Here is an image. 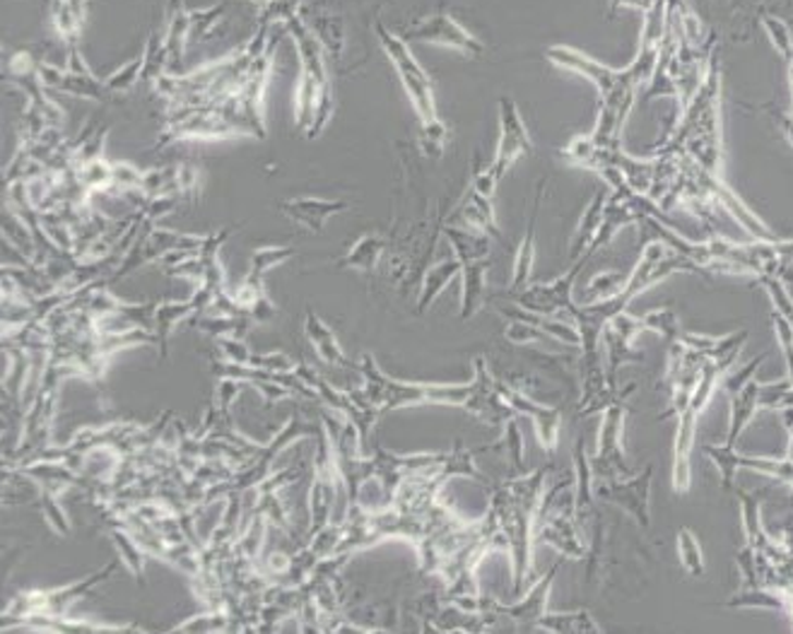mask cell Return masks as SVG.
I'll return each mask as SVG.
<instances>
[{"label":"cell","mask_w":793,"mask_h":634,"mask_svg":"<svg viewBox=\"0 0 793 634\" xmlns=\"http://www.w3.org/2000/svg\"><path fill=\"white\" fill-rule=\"evenodd\" d=\"M504 338H507L509 343H514V345H526V343H538V341H542V338H548V336L542 333L540 328H536L534 324L521 321V319H512V324L507 326Z\"/></svg>","instance_id":"obj_46"},{"label":"cell","mask_w":793,"mask_h":634,"mask_svg":"<svg viewBox=\"0 0 793 634\" xmlns=\"http://www.w3.org/2000/svg\"><path fill=\"white\" fill-rule=\"evenodd\" d=\"M420 150L423 155L432 157V160H439L441 155L447 150V126L441 121L429 123V126H423L420 131Z\"/></svg>","instance_id":"obj_44"},{"label":"cell","mask_w":793,"mask_h":634,"mask_svg":"<svg viewBox=\"0 0 793 634\" xmlns=\"http://www.w3.org/2000/svg\"><path fill=\"white\" fill-rule=\"evenodd\" d=\"M387 252H389V236L381 232H367L350 246V252L345 256H340L335 260V268L359 270V273L365 276H374Z\"/></svg>","instance_id":"obj_25"},{"label":"cell","mask_w":793,"mask_h":634,"mask_svg":"<svg viewBox=\"0 0 793 634\" xmlns=\"http://www.w3.org/2000/svg\"><path fill=\"white\" fill-rule=\"evenodd\" d=\"M121 560H111L105 568L93 572L89 576L81 582L65 584L59 588H44V592H25L20 594L17 598L10 601V606L5 608L3 615V627L13 625V622L27 620V618H61L71 613V608L85 598L95 586H99L101 582H107L109 576L117 572Z\"/></svg>","instance_id":"obj_6"},{"label":"cell","mask_w":793,"mask_h":634,"mask_svg":"<svg viewBox=\"0 0 793 634\" xmlns=\"http://www.w3.org/2000/svg\"><path fill=\"white\" fill-rule=\"evenodd\" d=\"M191 37V10L184 0H167L164 10V41L169 51V71H179L184 63Z\"/></svg>","instance_id":"obj_24"},{"label":"cell","mask_w":793,"mask_h":634,"mask_svg":"<svg viewBox=\"0 0 793 634\" xmlns=\"http://www.w3.org/2000/svg\"><path fill=\"white\" fill-rule=\"evenodd\" d=\"M651 485H654V466L647 463L639 473H632L627 478L615 480H596V500L613 504L622 509L627 516L634 519L639 528H651Z\"/></svg>","instance_id":"obj_10"},{"label":"cell","mask_w":793,"mask_h":634,"mask_svg":"<svg viewBox=\"0 0 793 634\" xmlns=\"http://www.w3.org/2000/svg\"><path fill=\"white\" fill-rule=\"evenodd\" d=\"M285 32L292 37L294 49H297V56H300V81H297V87H294L292 114H294V123H297V129L302 133H307L314 121L316 101H319V97L326 93V89H333V85H331V75H328V65H326L328 61H326L321 44L316 41L309 27L304 25V20L300 15L290 20L285 25Z\"/></svg>","instance_id":"obj_4"},{"label":"cell","mask_w":793,"mask_h":634,"mask_svg":"<svg viewBox=\"0 0 793 634\" xmlns=\"http://www.w3.org/2000/svg\"><path fill=\"white\" fill-rule=\"evenodd\" d=\"M552 634H598L603 627L588 610H570V613H546L540 618L538 627Z\"/></svg>","instance_id":"obj_31"},{"label":"cell","mask_w":793,"mask_h":634,"mask_svg":"<svg viewBox=\"0 0 793 634\" xmlns=\"http://www.w3.org/2000/svg\"><path fill=\"white\" fill-rule=\"evenodd\" d=\"M627 278L620 276L618 270H608V273H600L596 278H591V282L586 285V294H584V302L582 304H594V302H603V300H610L615 297V294L625 288Z\"/></svg>","instance_id":"obj_42"},{"label":"cell","mask_w":793,"mask_h":634,"mask_svg":"<svg viewBox=\"0 0 793 634\" xmlns=\"http://www.w3.org/2000/svg\"><path fill=\"white\" fill-rule=\"evenodd\" d=\"M500 393L502 399L507 401V405L512 407L516 415H526L530 423L536 427V437L540 441L542 451L548 456H554L560 444V427H562V411L554 405H542L538 401L530 399L528 393H524L521 389L512 387V383L500 381Z\"/></svg>","instance_id":"obj_15"},{"label":"cell","mask_w":793,"mask_h":634,"mask_svg":"<svg viewBox=\"0 0 793 634\" xmlns=\"http://www.w3.org/2000/svg\"><path fill=\"white\" fill-rule=\"evenodd\" d=\"M357 371L362 377V393L377 411L391 413L399 407L413 405H453L463 407L471 399L473 383H423V381H403L387 375L379 367L377 357L365 353L357 362Z\"/></svg>","instance_id":"obj_2"},{"label":"cell","mask_w":793,"mask_h":634,"mask_svg":"<svg viewBox=\"0 0 793 634\" xmlns=\"http://www.w3.org/2000/svg\"><path fill=\"white\" fill-rule=\"evenodd\" d=\"M729 432H727V447H739V441L747 425L753 423V417L760 411V381L747 379L739 391L729 393Z\"/></svg>","instance_id":"obj_22"},{"label":"cell","mask_w":793,"mask_h":634,"mask_svg":"<svg viewBox=\"0 0 793 634\" xmlns=\"http://www.w3.org/2000/svg\"><path fill=\"white\" fill-rule=\"evenodd\" d=\"M500 432H502L500 441L504 444L509 459H512V466L521 473L526 466V451H524V435H521V429L516 425V417H512Z\"/></svg>","instance_id":"obj_43"},{"label":"cell","mask_w":793,"mask_h":634,"mask_svg":"<svg viewBox=\"0 0 793 634\" xmlns=\"http://www.w3.org/2000/svg\"><path fill=\"white\" fill-rule=\"evenodd\" d=\"M490 502H487L485 514L492 519V524L500 531L509 560H512V586L514 596L518 598L524 592V584L528 582L530 572H534V524L536 514L528 512V509L521 504L516 497L509 492V488L502 483L490 485Z\"/></svg>","instance_id":"obj_3"},{"label":"cell","mask_w":793,"mask_h":634,"mask_svg":"<svg viewBox=\"0 0 793 634\" xmlns=\"http://www.w3.org/2000/svg\"><path fill=\"white\" fill-rule=\"evenodd\" d=\"M297 256V248L294 246H258L252 252V268H248V278L266 282V276L270 270L278 268L280 264Z\"/></svg>","instance_id":"obj_36"},{"label":"cell","mask_w":793,"mask_h":634,"mask_svg":"<svg viewBox=\"0 0 793 634\" xmlns=\"http://www.w3.org/2000/svg\"><path fill=\"white\" fill-rule=\"evenodd\" d=\"M772 114H777L779 126H781V131H784L786 141L793 147V111H772Z\"/></svg>","instance_id":"obj_47"},{"label":"cell","mask_w":793,"mask_h":634,"mask_svg":"<svg viewBox=\"0 0 793 634\" xmlns=\"http://www.w3.org/2000/svg\"><path fill=\"white\" fill-rule=\"evenodd\" d=\"M230 5L227 3H215L208 8H196L191 10V37L188 44H203L206 39H210L218 27L224 25V15Z\"/></svg>","instance_id":"obj_34"},{"label":"cell","mask_w":793,"mask_h":634,"mask_svg":"<svg viewBox=\"0 0 793 634\" xmlns=\"http://www.w3.org/2000/svg\"><path fill=\"white\" fill-rule=\"evenodd\" d=\"M644 331L642 316H632L630 312L615 316L613 321L606 326L603 343L608 353V367L606 377L610 383H618V369L627 362H642L644 355L632 348V341Z\"/></svg>","instance_id":"obj_17"},{"label":"cell","mask_w":793,"mask_h":634,"mask_svg":"<svg viewBox=\"0 0 793 634\" xmlns=\"http://www.w3.org/2000/svg\"><path fill=\"white\" fill-rule=\"evenodd\" d=\"M471 383H473V391H471L468 403L463 405V411H468L485 425L497 427V429H502L509 420H512V417H516V413L502 399L500 379H495V375L490 371V367H487L483 355L473 359Z\"/></svg>","instance_id":"obj_12"},{"label":"cell","mask_w":793,"mask_h":634,"mask_svg":"<svg viewBox=\"0 0 793 634\" xmlns=\"http://www.w3.org/2000/svg\"><path fill=\"white\" fill-rule=\"evenodd\" d=\"M300 17L304 20V25L309 27V32L316 37V41L321 44V49L326 53V59H331L333 63H340L343 61V53H345V25L343 20H340L333 10L328 8H321V5H314V8H304L302 5V13Z\"/></svg>","instance_id":"obj_20"},{"label":"cell","mask_w":793,"mask_h":634,"mask_svg":"<svg viewBox=\"0 0 793 634\" xmlns=\"http://www.w3.org/2000/svg\"><path fill=\"white\" fill-rule=\"evenodd\" d=\"M141 75H143V56H138V59H131L129 63H123L119 71H113L111 75L105 77V83L111 89L113 97H123V95L133 93L135 85L143 81Z\"/></svg>","instance_id":"obj_40"},{"label":"cell","mask_w":793,"mask_h":634,"mask_svg":"<svg viewBox=\"0 0 793 634\" xmlns=\"http://www.w3.org/2000/svg\"><path fill=\"white\" fill-rule=\"evenodd\" d=\"M109 538L113 542V548H117L119 552V560L123 568H126L135 580H138L141 584H145V572H147V552L141 540L135 538L131 531L126 526L121 524H109Z\"/></svg>","instance_id":"obj_28"},{"label":"cell","mask_w":793,"mask_h":634,"mask_svg":"<svg viewBox=\"0 0 793 634\" xmlns=\"http://www.w3.org/2000/svg\"><path fill=\"white\" fill-rule=\"evenodd\" d=\"M252 3H256L258 8H264L266 3H270V0H252Z\"/></svg>","instance_id":"obj_51"},{"label":"cell","mask_w":793,"mask_h":634,"mask_svg":"<svg viewBox=\"0 0 793 634\" xmlns=\"http://www.w3.org/2000/svg\"><path fill=\"white\" fill-rule=\"evenodd\" d=\"M236 630L232 610L224 608H206V613L198 618H188L174 627V632H227Z\"/></svg>","instance_id":"obj_37"},{"label":"cell","mask_w":793,"mask_h":634,"mask_svg":"<svg viewBox=\"0 0 793 634\" xmlns=\"http://www.w3.org/2000/svg\"><path fill=\"white\" fill-rule=\"evenodd\" d=\"M399 37L403 41L439 44V47L456 49L461 53L473 56V59H480V56L485 53L483 41L475 39L473 34L466 27H461L449 13H435L425 20H417L411 27L403 29Z\"/></svg>","instance_id":"obj_14"},{"label":"cell","mask_w":793,"mask_h":634,"mask_svg":"<svg viewBox=\"0 0 793 634\" xmlns=\"http://www.w3.org/2000/svg\"><path fill=\"white\" fill-rule=\"evenodd\" d=\"M304 336H307V341L316 350V355H319L328 367L343 371L353 367V362L345 355V350L340 348L333 328L328 326L314 309H307V314H304Z\"/></svg>","instance_id":"obj_23"},{"label":"cell","mask_w":793,"mask_h":634,"mask_svg":"<svg viewBox=\"0 0 793 634\" xmlns=\"http://www.w3.org/2000/svg\"><path fill=\"white\" fill-rule=\"evenodd\" d=\"M546 184H548V179L538 181L534 210H530L526 234H524V240H521V246H518L516 258H514V273H512V282H509L507 294L521 292V290L530 285V273H534V264H536V228H538V215H540V206H542V196H546Z\"/></svg>","instance_id":"obj_21"},{"label":"cell","mask_w":793,"mask_h":634,"mask_svg":"<svg viewBox=\"0 0 793 634\" xmlns=\"http://www.w3.org/2000/svg\"><path fill=\"white\" fill-rule=\"evenodd\" d=\"M280 215H285L290 222L297 224L304 232L314 236H321L326 222L335 218V215L350 210L347 200L340 198H319V196H294L280 200L278 206Z\"/></svg>","instance_id":"obj_18"},{"label":"cell","mask_w":793,"mask_h":634,"mask_svg":"<svg viewBox=\"0 0 793 634\" xmlns=\"http://www.w3.org/2000/svg\"><path fill=\"white\" fill-rule=\"evenodd\" d=\"M441 234L447 236L453 256H456L461 264H468V260H478V258H490V236L473 232L466 228H459V224H447L441 228Z\"/></svg>","instance_id":"obj_30"},{"label":"cell","mask_w":793,"mask_h":634,"mask_svg":"<svg viewBox=\"0 0 793 634\" xmlns=\"http://www.w3.org/2000/svg\"><path fill=\"white\" fill-rule=\"evenodd\" d=\"M447 224H459V228H466L473 232H480L487 236H495V240H502L500 228H497V215L492 198L478 194L473 186L466 188V194L459 200V206L449 212L444 218Z\"/></svg>","instance_id":"obj_19"},{"label":"cell","mask_w":793,"mask_h":634,"mask_svg":"<svg viewBox=\"0 0 793 634\" xmlns=\"http://www.w3.org/2000/svg\"><path fill=\"white\" fill-rule=\"evenodd\" d=\"M278 39H280V34L276 37V41L270 44V49L260 56V59H256L252 68H248L240 95L230 97L218 107L220 114L230 121L236 131H240L242 135H252V138H258V141H266V135H268L266 89H268V81H270V71H273Z\"/></svg>","instance_id":"obj_5"},{"label":"cell","mask_w":793,"mask_h":634,"mask_svg":"<svg viewBox=\"0 0 793 634\" xmlns=\"http://www.w3.org/2000/svg\"><path fill=\"white\" fill-rule=\"evenodd\" d=\"M68 3H71L75 10H77V13H81V15H85V10H87V5H85V0H68Z\"/></svg>","instance_id":"obj_49"},{"label":"cell","mask_w":793,"mask_h":634,"mask_svg":"<svg viewBox=\"0 0 793 634\" xmlns=\"http://www.w3.org/2000/svg\"><path fill=\"white\" fill-rule=\"evenodd\" d=\"M200 181L203 174L196 164H176V186H179V196L194 200L196 194L200 191Z\"/></svg>","instance_id":"obj_45"},{"label":"cell","mask_w":793,"mask_h":634,"mask_svg":"<svg viewBox=\"0 0 793 634\" xmlns=\"http://www.w3.org/2000/svg\"><path fill=\"white\" fill-rule=\"evenodd\" d=\"M588 260L591 258L582 256L580 260H574V264L566 268L560 278H554L550 282H538V285H528L521 292L507 294V297L512 300L514 307H518V309L570 321V314L576 307V302H574L576 280H580V273Z\"/></svg>","instance_id":"obj_8"},{"label":"cell","mask_w":793,"mask_h":634,"mask_svg":"<svg viewBox=\"0 0 793 634\" xmlns=\"http://www.w3.org/2000/svg\"><path fill=\"white\" fill-rule=\"evenodd\" d=\"M675 552L680 568H683L690 576H705L707 572L705 552H701L699 538L687 526H683L675 534Z\"/></svg>","instance_id":"obj_35"},{"label":"cell","mask_w":793,"mask_h":634,"mask_svg":"<svg viewBox=\"0 0 793 634\" xmlns=\"http://www.w3.org/2000/svg\"><path fill=\"white\" fill-rule=\"evenodd\" d=\"M786 56L791 59V93H793V49H791Z\"/></svg>","instance_id":"obj_50"},{"label":"cell","mask_w":793,"mask_h":634,"mask_svg":"<svg viewBox=\"0 0 793 634\" xmlns=\"http://www.w3.org/2000/svg\"><path fill=\"white\" fill-rule=\"evenodd\" d=\"M630 407L625 403H613L600 413V429L596 439V454L591 456V468L596 480L627 478L634 471L625 454V423Z\"/></svg>","instance_id":"obj_9"},{"label":"cell","mask_w":793,"mask_h":634,"mask_svg":"<svg viewBox=\"0 0 793 634\" xmlns=\"http://www.w3.org/2000/svg\"><path fill=\"white\" fill-rule=\"evenodd\" d=\"M606 206H608V196L606 194H598L594 196V200L588 203L586 212L582 215V222L580 228H576L574 236H572V244H570V258L572 264L574 260H580L582 256H586L588 248H591L596 234L600 230V224H603V212H606Z\"/></svg>","instance_id":"obj_29"},{"label":"cell","mask_w":793,"mask_h":634,"mask_svg":"<svg viewBox=\"0 0 793 634\" xmlns=\"http://www.w3.org/2000/svg\"><path fill=\"white\" fill-rule=\"evenodd\" d=\"M51 15V25L56 29V34L65 41V47H77L81 44V34H83V20L85 15L77 13V10L68 3V0H51L49 8Z\"/></svg>","instance_id":"obj_32"},{"label":"cell","mask_w":793,"mask_h":634,"mask_svg":"<svg viewBox=\"0 0 793 634\" xmlns=\"http://www.w3.org/2000/svg\"><path fill=\"white\" fill-rule=\"evenodd\" d=\"M558 572H560V562L554 564V568L542 576V580H538L534 586H530L526 596H518L512 603H502L492 596H483V610L497 622L509 620L514 625V630H518V632L536 630L540 618L548 613L552 582H554V576H558Z\"/></svg>","instance_id":"obj_11"},{"label":"cell","mask_w":793,"mask_h":634,"mask_svg":"<svg viewBox=\"0 0 793 634\" xmlns=\"http://www.w3.org/2000/svg\"><path fill=\"white\" fill-rule=\"evenodd\" d=\"M300 13H302V0H270V3L258 10L256 25L264 27L288 25V22L297 17Z\"/></svg>","instance_id":"obj_41"},{"label":"cell","mask_w":793,"mask_h":634,"mask_svg":"<svg viewBox=\"0 0 793 634\" xmlns=\"http://www.w3.org/2000/svg\"><path fill=\"white\" fill-rule=\"evenodd\" d=\"M169 71V51L164 41V32L152 29L150 37L145 41L143 51V83L155 85L160 77H164Z\"/></svg>","instance_id":"obj_33"},{"label":"cell","mask_w":793,"mask_h":634,"mask_svg":"<svg viewBox=\"0 0 793 634\" xmlns=\"http://www.w3.org/2000/svg\"><path fill=\"white\" fill-rule=\"evenodd\" d=\"M673 273H697V268L680 256L675 248L668 246L663 240L649 242L642 248L637 266L627 276L625 288L615 297L594 302V304H576L570 314V321L576 326L582 338V399H580V417L600 415L608 405L625 403L630 393L637 391V383L620 389L618 383H610L606 377V367L600 365V341H603L606 326L615 316L625 314L630 304L639 297L644 290H649L656 282L666 280Z\"/></svg>","instance_id":"obj_1"},{"label":"cell","mask_w":793,"mask_h":634,"mask_svg":"<svg viewBox=\"0 0 793 634\" xmlns=\"http://www.w3.org/2000/svg\"><path fill=\"white\" fill-rule=\"evenodd\" d=\"M642 324H644V331H651L656 336H661V338H666L668 343L678 341V338L683 336V328H680L678 314L671 307L649 309L647 314H642Z\"/></svg>","instance_id":"obj_39"},{"label":"cell","mask_w":793,"mask_h":634,"mask_svg":"<svg viewBox=\"0 0 793 634\" xmlns=\"http://www.w3.org/2000/svg\"><path fill=\"white\" fill-rule=\"evenodd\" d=\"M534 153V141H530L528 129L516 101L504 95L500 97V141H497V150L492 157V172L497 179H502L509 169H512L521 157Z\"/></svg>","instance_id":"obj_13"},{"label":"cell","mask_w":793,"mask_h":634,"mask_svg":"<svg viewBox=\"0 0 793 634\" xmlns=\"http://www.w3.org/2000/svg\"><path fill=\"white\" fill-rule=\"evenodd\" d=\"M39 77H41L44 87L53 89V93H61V95L99 101V105H111V101L117 99L111 95L107 83L99 81L93 71L75 73V71H68V68L53 65L49 61H39Z\"/></svg>","instance_id":"obj_16"},{"label":"cell","mask_w":793,"mask_h":634,"mask_svg":"<svg viewBox=\"0 0 793 634\" xmlns=\"http://www.w3.org/2000/svg\"><path fill=\"white\" fill-rule=\"evenodd\" d=\"M461 276V260L453 256L449 260H441L437 266H429L423 276V285L420 292H417V314L429 312V307L441 297V292L447 290L449 282Z\"/></svg>","instance_id":"obj_27"},{"label":"cell","mask_w":793,"mask_h":634,"mask_svg":"<svg viewBox=\"0 0 793 634\" xmlns=\"http://www.w3.org/2000/svg\"><path fill=\"white\" fill-rule=\"evenodd\" d=\"M374 32H377L383 53L389 56L391 65L395 68V73H399V77H401V85L405 89L407 99H411L417 119H420V126L437 123L439 114H437L432 81H429V75L420 65V61L415 59V53L411 51V47H407V41H403L399 34L391 32L381 20H377Z\"/></svg>","instance_id":"obj_7"},{"label":"cell","mask_w":793,"mask_h":634,"mask_svg":"<svg viewBox=\"0 0 793 634\" xmlns=\"http://www.w3.org/2000/svg\"><path fill=\"white\" fill-rule=\"evenodd\" d=\"M490 258L461 264V321H471L485 307Z\"/></svg>","instance_id":"obj_26"},{"label":"cell","mask_w":793,"mask_h":634,"mask_svg":"<svg viewBox=\"0 0 793 634\" xmlns=\"http://www.w3.org/2000/svg\"><path fill=\"white\" fill-rule=\"evenodd\" d=\"M656 0H615V5H632V8H654Z\"/></svg>","instance_id":"obj_48"},{"label":"cell","mask_w":793,"mask_h":634,"mask_svg":"<svg viewBox=\"0 0 793 634\" xmlns=\"http://www.w3.org/2000/svg\"><path fill=\"white\" fill-rule=\"evenodd\" d=\"M39 509H41L44 521H47V524L51 526L53 534H59V536H71L73 534L71 519H68V514H65L59 492L39 490Z\"/></svg>","instance_id":"obj_38"}]
</instances>
